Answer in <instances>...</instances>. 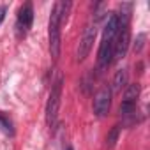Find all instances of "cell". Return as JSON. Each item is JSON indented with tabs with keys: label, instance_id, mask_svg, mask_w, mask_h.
Returning a JSON list of instances; mask_svg holds the SVG:
<instances>
[{
	"label": "cell",
	"instance_id": "obj_8",
	"mask_svg": "<svg viewBox=\"0 0 150 150\" xmlns=\"http://www.w3.org/2000/svg\"><path fill=\"white\" fill-rule=\"evenodd\" d=\"M118 32V18H117V13H111L110 18H108V23L104 27V32H103V39H108V41H113L115 35Z\"/></svg>",
	"mask_w": 150,
	"mask_h": 150
},
{
	"label": "cell",
	"instance_id": "obj_6",
	"mask_svg": "<svg viewBox=\"0 0 150 150\" xmlns=\"http://www.w3.org/2000/svg\"><path fill=\"white\" fill-rule=\"evenodd\" d=\"M110 106H111V90H110V87H103L94 97V113H96V117H99V118L106 117L108 111H110Z\"/></svg>",
	"mask_w": 150,
	"mask_h": 150
},
{
	"label": "cell",
	"instance_id": "obj_5",
	"mask_svg": "<svg viewBox=\"0 0 150 150\" xmlns=\"http://www.w3.org/2000/svg\"><path fill=\"white\" fill-rule=\"evenodd\" d=\"M32 21H34V9H32V4L27 2L20 7L18 11V20H16V32L20 37H23L30 27H32Z\"/></svg>",
	"mask_w": 150,
	"mask_h": 150
},
{
	"label": "cell",
	"instance_id": "obj_11",
	"mask_svg": "<svg viewBox=\"0 0 150 150\" xmlns=\"http://www.w3.org/2000/svg\"><path fill=\"white\" fill-rule=\"evenodd\" d=\"M118 113H120L122 118H125V120L131 118L132 120L134 115H136V104H132V103H122L120 108H118Z\"/></svg>",
	"mask_w": 150,
	"mask_h": 150
},
{
	"label": "cell",
	"instance_id": "obj_15",
	"mask_svg": "<svg viewBox=\"0 0 150 150\" xmlns=\"http://www.w3.org/2000/svg\"><path fill=\"white\" fill-rule=\"evenodd\" d=\"M4 18H6V7H0V23L4 21Z\"/></svg>",
	"mask_w": 150,
	"mask_h": 150
},
{
	"label": "cell",
	"instance_id": "obj_10",
	"mask_svg": "<svg viewBox=\"0 0 150 150\" xmlns=\"http://www.w3.org/2000/svg\"><path fill=\"white\" fill-rule=\"evenodd\" d=\"M138 97H139V85H138V83L127 85V87H125V92H124L122 103H132V104H136Z\"/></svg>",
	"mask_w": 150,
	"mask_h": 150
},
{
	"label": "cell",
	"instance_id": "obj_12",
	"mask_svg": "<svg viewBox=\"0 0 150 150\" xmlns=\"http://www.w3.org/2000/svg\"><path fill=\"white\" fill-rule=\"evenodd\" d=\"M118 134H120V125H113L111 131L108 132V138H106V146L108 148H113L117 139H118Z\"/></svg>",
	"mask_w": 150,
	"mask_h": 150
},
{
	"label": "cell",
	"instance_id": "obj_16",
	"mask_svg": "<svg viewBox=\"0 0 150 150\" xmlns=\"http://www.w3.org/2000/svg\"><path fill=\"white\" fill-rule=\"evenodd\" d=\"M65 150H72V146H67V148H65Z\"/></svg>",
	"mask_w": 150,
	"mask_h": 150
},
{
	"label": "cell",
	"instance_id": "obj_3",
	"mask_svg": "<svg viewBox=\"0 0 150 150\" xmlns=\"http://www.w3.org/2000/svg\"><path fill=\"white\" fill-rule=\"evenodd\" d=\"M129 42H131L129 25H118V32L113 41V60H122L127 55Z\"/></svg>",
	"mask_w": 150,
	"mask_h": 150
},
{
	"label": "cell",
	"instance_id": "obj_7",
	"mask_svg": "<svg viewBox=\"0 0 150 150\" xmlns=\"http://www.w3.org/2000/svg\"><path fill=\"white\" fill-rule=\"evenodd\" d=\"M115 41V39H113ZM113 41L103 39L99 46V55H97V71L103 72L108 69V65L113 62Z\"/></svg>",
	"mask_w": 150,
	"mask_h": 150
},
{
	"label": "cell",
	"instance_id": "obj_14",
	"mask_svg": "<svg viewBox=\"0 0 150 150\" xmlns=\"http://www.w3.org/2000/svg\"><path fill=\"white\" fill-rule=\"evenodd\" d=\"M143 41H145V34H139V35H138V39H136V46H134L136 53H139V51H141V48H143Z\"/></svg>",
	"mask_w": 150,
	"mask_h": 150
},
{
	"label": "cell",
	"instance_id": "obj_13",
	"mask_svg": "<svg viewBox=\"0 0 150 150\" xmlns=\"http://www.w3.org/2000/svg\"><path fill=\"white\" fill-rule=\"evenodd\" d=\"M0 131H2L4 134H7V136H13L14 134V129H13L11 120L7 117H4L2 113H0Z\"/></svg>",
	"mask_w": 150,
	"mask_h": 150
},
{
	"label": "cell",
	"instance_id": "obj_2",
	"mask_svg": "<svg viewBox=\"0 0 150 150\" xmlns=\"http://www.w3.org/2000/svg\"><path fill=\"white\" fill-rule=\"evenodd\" d=\"M62 74H57V80L51 83V90H50V97L46 103V122L50 127L55 125L57 122V115H58V108H60V97H62Z\"/></svg>",
	"mask_w": 150,
	"mask_h": 150
},
{
	"label": "cell",
	"instance_id": "obj_1",
	"mask_svg": "<svg viewBox=\"0 0 150 150\" xmlns=\"http://www.w3.org/2000/svg\"><path fill=\"white\" fill-rule=\"evenodd\" d=\"M62 2H57L50 16V53L53 58L60 55V27H62Z\"/></svg>",
	"mask_w": 150,
	"mask_h": 150
},
{
	"label": "cell",
	"instance_id": "obj_9",
	"mask_svg": "<svg viewBox=\"0 0 150 150\" xmlns=\"http://www.w3.org/2000/svg\"><path fill=\"white\" fill-rule=\"evenodd\" d=\"M127 87V71L125 69H118L115 72V76H113V83H111V94L113 92H122L124 88Z\"/></svg>",
	"mask_w": 150,
	"mask_h": 150
},
{
	"label": "cell",
	"instance_id": "obj_4",
	"mask_svg": "<svg viewBox=\"0 0 150 150\" xmlns=\"http://www.w3.org/2000/svg\"><path fill=\"white\" fill-rule=\"evenodd\" d=\"M96 35H97V28L96 25H87L85 30H83V35L80 39V44H78V51H76V58L81 62L87 58V55L90 53L92 46H94V41H96Z\"/></svg>",
	"mask_w": 150,
	"mask_h": 150
}]
</instances>
